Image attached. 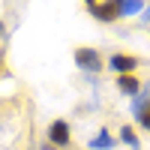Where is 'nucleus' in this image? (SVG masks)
I'll list each match as a JSON object with an SVG mask.
<instances>
[{
	"label": "nucleus",
	"mask_w": 150,
	"mask_h": 150,
	"mask_svg": "<svg viewBox=\"0 0 150 150\" xmlns=\"http://www.w3.org/2000/svg\"><path fill=\"white\" fill-rule=\"evenodd\" d=\"M72 57H75V66L84 69V72H90V75H96V72H102V69H105L102 54H99L96 48H90V45H78V48L72 51Z\"/></svg>",
	"instance_id": "nucleus-1"
},
{
	"label": "nucleus",
	"mask_w": 150,
	"mask_h": 150,
	"mask_svg": "<svg viewBox=\"0 0 150 150\" xmlns=\"http://www.w3.org/2000/svg\"><path fill=\"white\" fill-rule=\"evenodd\" d=\"M45 141L54 144L57 150H66V147L72 144V129H69V123H66L63 117L51 120V123H48V138H45Z\"/></svg>",
	"instance_id": "nucleus-2"
},
{
	"label": "nucleus",
	"mask_w": 150,
	"mask_h": 150,
	"mask_svg": "<svg viewBox=\"0 0 150 150\" xmlns=\"http://www.w3.org/2000/svg\"><path fill=\"white\" fill-rule=\"evenodd\" d=\"M138 66H141V60L135 57V54H126V51H117V54L108 57V69L114 72V75H135Z\"/></svg>",
	"instance_id": "nucleus-3"
},
{
	"label": "nucleus",
	"mask_w": 150,
	"mask_h": 150,
	"mask_svg": "<svg viewBox=\"0 0 150 150\" xmlns=\"http://www.w3.org/2000/svg\"><path fill=\"white\" fill-rule=\"evenodd\" d=\"M87 12L96 18V21H102V24H114L120 21V3H114V0H108V3H87Z\"/></svg>",
	"instance_id": "nucleus-4"
},
{
	"label": "nucleus",
	"mask_w": 150,
	"mask_h": 150,
	"mask_svg": "<svg viewBox=\"0 0 150 150\" xmlns=\"http://www.w3.org/2000/svg\"><path fill=\"white\" fill-rule=\"evenodd\" d=\"M117 90H120L123 96L135 99V96L141 93V81L135 78V75H117Z\"/></svg>",
	"instance_id": "nucleus-5"
},
{
	"label": "nucleus",
	"mask_w": 150,
	"mask_h": 150,
	"mask_svg": "<svg viewBox=\"0 0 150 150\" xmlns=\"http://www.w3.org/2000/svg\"><path fill=\"white\" fill-rule=\"evenodd\" d=\"M90 147H93V150H111V147H114V138H111V132H108V129L102 126V129H99V132L93 135Z\"/></svg>",
	"instance_id": "nucleus-6"
},
{
	"label": "nucleus",
	"mask_w": 150,
	"mask_h": 150,
	"mask_svg": "<svg viewBox=\"0 0 150 150\" xmlns=\"http://www.w3.org/2000/svg\"><path fill=\"white\" fill-rule=\"evenodd\" d=\"M120 141L129 144V147H138V132H135L129 123H126V126H120Z\"/></svg>",
	"instance_id": "nucleus-7"
},
{
	"label": "nucleus",
	"mask_w": 150,
	"mask_h": 150,
	"mask_svg": "<svg viewBox=\"0 0 150 150\" xmlns=\"http://www.w3.org/2000/svg\"><path fill=\"white\" fill-rule=\"evenodd\" d=\"M135 120H138V126H141V129H147V132H150V102H147L144 108L135 111Z\"/></svg>",
	"instance_id": "nucleus-8"
},
{
	"label": "nucleus",
	"mask_w": 150,
	"mask_h": 150,
	"mask_svg": "<svg viewBox=\"0 0 150 150\" xmlns=\"http://www.w3.org/2000/svg\"><path fill=\"white\" fill-rule=\"evenodd\" d=\"M138 9H141V3H120V18L132 15V12H138Z\"/></svg>",
	"instance_id": "nucleus-9"
},
{
	"label": "nucleus",
	"mask_w": 150,
	"mask_h": 150,
	"mask_svg": "<svg viewBox=\"0 0 150 150\" xmlns=\"http://www.w3.org/2000/svg\"><path fill=\"white\" fill-rule=\"evenodd\" d=\"M42 150H57V147H54V144H48V141H45V144H42Z\"/></svg>",
	"instance_id": "nucleus-10"
},
{
	"label": "nucleus",
	"mask_w": 150,
	"mask_h": 150,
	"mask_svg": "<svg viewBox=\"0 0 150 150\" xmlns=\"http://www.w3.org/2000/svg\"><path fill=\"white\" fill-rule=\"evenodd\" d=\"M0 33H3V21H0Z\"/></svg>",
	"instance_id": "nucleus-11"
},
{
	"label": "nucleus",
	"mask_w": 150,
	"mask_h": 150,
	"mask_svg": "<svg viewBox=\"0 0 150 150\" xmlns=\"http://www.w3.org/2000/svg\"><path fill=\"white\" fill-rule=\"evenodd\" d=\"M147 12H150V6H147Z\"/></svg>",
	"instance_id": "nucleus-12"
}]
</instances>
